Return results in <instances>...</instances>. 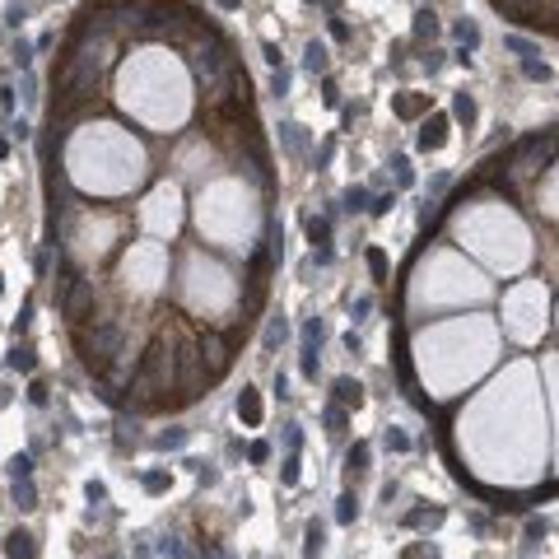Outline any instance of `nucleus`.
I'll return each mask as SVG.
<instances>
[{
    "label": "nucleus",
    "instance_id": "obj_14",
    "mask_svg": "<svg viewBox=\"0 0 559 559\" xmlns=\"http://www.w3.org/2000/svg\"><path fill=\"white\" fill-rule=\"evenodd\" d=\"M322 550H326V526L308 522V531H303V559H322Z\"/></svg>",
    "mask_w": 559,
    "mask_h": 559
},
{
    "label": "nucleus",
    "instance_id": "obj_54",
    "mask_svg": "<svg viewBox=\"0 0 559 559\" xmlns=\"http://www.w3.org/2000/svg\"><path fill=\"white\" fill-rule=\"evenodd\" d=\"M275 396H280V401L289 396V378H284V373H275Z\"/></svg>",
    "mask_w": 559,
    "mask_h": 559
},
{
    "label": "nucleus",
    "instance_id": "obj_11",
    "mask_svg": "<svg viewBox=\"0 0 559 559\" xmlns=\"http://www.w3.org/2000/svg\"><path fill=\"white\" fill-rule=\"evenodd\" d=\"M284 340H289V322H284V317H270L266 331H261V350H266V355H275Z\"/></svg>",
    "mask_w": 559,
    "mask_h": 559
},
{
    "label": "nucleus",
    "instance_id": "obj_42",
    "mask_svg": "<svg viewBox=\"0 0 559 559\" xmlns=\"http://www.w3.org/2000/svg\"><path fill=\"white\" fill-rule=\"evenodd\" d=\"M350 313H355V322H369V313H373V299H369V294H359Z\"/></svg>",
    "mask_w": 559,
    "mask_h": 559
},
{
    "label": "nucleus",
    "instance_id": "obj_58",
    "mask_svg": "<svg viewBox=\"0 0 559 559\" xmlns=\"http://www.w3.org/2000/svg\"><path fill=\"white\" fill-rule=\"evenodd\" d=\"M201 559H229V555H224V550H205Z\"/></svg>",
    "mask_w": 559,
    "mask_h": 559
},
{
    "label": "nucleus",
    "instance_id": "obj_37",
    "mask_svg": "<svg viewBox=\"0 0 559 559\" xmlns=\"http://www.w3.org/2000/svg\"><path fill=\"white\" fill-rule=\"evenodd\" d=\"M546 531H550V522H546V517H526V546H536V541L546 536Z\"/></svg>",
    "mask_w": 559,
    "mask_h": 559
},
{
    "label": "nucleus",
    "instance_id": "obj_57",
    "mask_svg": "<svg viewBox=\"0 0 559 559\" xmlns=\"http://www.w3.org/2000/svg\"><path fill=\"white\" fill-rule=\"evenodd\" d=\"M214 5H219V10H238V5H243V0H214Z\"/></svg>",
    "mask_w": 559,
    "mask_h": 559
},
{
    "label": "nucleus",
    "instance_id": "obj_10",
    "mask_svg": "<svg viewBox=\"0 0 559 559\" xmlns=\"http://www.w3.org/2000/svg\"><path fill=\"white\" fill-rule=\"evenodd\" d=\"M238 420H243V425H252V429L261 425V396H257L252 387L238 391Z\"/></svg>",
    "mask_w": 559,
    "mask_h": 559
},
{
    "label": "nucleus",
    "instance_id": "obj_40",
    "mask_svg": "<svg viewBox=\"0 0 559 559\" xmlns=\"http://www.w3.org/2000/svg\"><path fill=\"white\" fill-rule=\"evenodd\" d=\"M159 550H163L168 559H191L187 550H182V541H178V536H163V541H159Z\"/></svg>",
    "mask_w": 559,
    "mask_h": 559
},
{
    "label": "nucleus",
    "instance_id": "obj_27",
    "mask_svg": "<svg viewBox=\"0 0 559 559\" xmlns=\"http://www.w3.org/2000/svg\"><path fill=\"white\" fill-rule=\"evenodd\" d=\"M503 47H508L513 56H522V61H526V56H536V42H526V38H517V33L503 38Z\"/></svg>",
    "mask_w": 559,
    "mask_h": 559
},
{
    "label": "nucleus",
    "instance_id": "obj_3",
    "mask_svg": "<svg viewBox=\"0 0 559 559\" xmlns=\"http://www.w3.org/2000/svg\"><path fill=\"white\" fill-rule=\"evenodd\" d=\"M322 335H326L322 317H308V322H303V340H299V369H303V378H317V355H322Z\"/></svg>",
    "mask_w": 559,
    "mask_h": 559
},
{
    "label": "nucleus",
    "instance_id": "obj_38",
    "mask_svg": "<svg viewBox=\"0 0 559 559\" xmlns=\"http://www.w3.org/2000/svg\"><path fill=\"white\" fill-rule=\"evenodd\" d=\"M270 93H275V98H289V70H284V66L270 75Z\"/></svg>",
    "mask_w": 559,
    "mask_h": 559
},
{
    "label": "nucleus",
    "instance_id": "obj_8",
    "mask_svg": "<svg viewBox=\"0 0 559 559\" xmlns=\"http://www.w3.org/2000/svg\"><path fill=\"white\" fill-rule=\"evenodd\" d=\"M443 131H447V117H443V112H434V117H429V122L420 126V135H415V145L425 149V154H434V149L443 145Z\"/></svg>",
    "mask_w": 559,
    "mask_h": 559
},
{
    "label": "nucleus",
    "instance_id": "obj_16",
    "mask_svg": "<svg viewBox=\"0 0 559 559\" xmlns=\"http://www.w3.org/2000/svg\"><path fill=\"white\" fill-rule=\"evenodd\" d=\"M5 369H10V373H33L38 369V355L28 345H14L10 355H5Z\"/></svg>",
    "mask_w": 559,
    "mask_h": 559
},
{
    "label": "nucleus",
    "instance_id": "obj_15",
    "mask_svg": "<svg viewBox=\"0 0 559 559\" xmlns=\"http://www.w3.org/2000/svg\"><path fill=\"white\" fill-rule=\"evenodd\" d=\"M308 243H313V252L317 247H331V214H313L308 219Z\"/></svg>",
    "mask_w": 559,
    "mask_h": 559
},
{
    "label": "nucleus",
    "instance_id": "obj_29",
    "mask_svg": "<svg viewBox=\"0 0 559 559\" xmlns=\"http://www.w3.org/2000/svg\"><path fill=\"white\" fill-rule=\"evenodd\" d=\"M382 447H387V452H410V438H405L401 429H387V434H382Z\"/></svg>",
    "mask_w": 559,
    "mask_h": 559
},
{
    "label": "nucleus",
    "instance_id": "obj_51",
    "mask_svg": "<svg viewBox=\"0 0 559 559\" xmlns=\"http://www.w3.org/2000/svg\"><path fill=\"white\" fill-rule=\"evenodd\" d=\"M261 56H266L270 66H275V70H280V47H275V42H266V47H261Z\"/></svg>",
    "mask_w": 559,
    "mask_h": 559
},
{
    "label": "nucleus",
    "instance_id": "obj_53",
    "mask_svg": "<svg viewBox=\"0 0 559 559\" xmlns=\"http://www.w3.org/2000/svg\"><path fill=\"white\" fill-rule=\"evenodd\" d=\"M28 322H33V303H23V313H19V322H14V331H23Z\"/></svg>",
    "mask_w": 559,
    "mask_h": 559
},
{
    "label": "nucleus",
    "instance_id": "obj_25",
    "mask_svg": "<svg viewBox=\"0 0 559 559\" xmlns=\"http://www.w3.org/2000/svg\"><path fill=\"white\" fill-rule=\"evenodd\" d=\"M369 457H373V447L369 443H355V447H350V471H355V476H359V471H369Z\"/></svg>",
    "mask_w": 559,
    "mask_h": 559
},
{
    "label": "nucleus",
    "instance_id": "obj_39",
    "mask_svg": "<svg viewBox=\"0 0 559 559\" xmlns=\"http://www.w3.org/2000/svg\"><path fill=\"white\" fill-rule=\"evenodd\" d=\"M280 480H284V485H299V452H289V457H284V466H280Z\"/></svg>",
    "mask_w": 559,
    "mask_h": 559
},
{
    "label": "nucleus",
    "instance_id": "obj_34",
    "mask_svg": "<svg viewBox=\"0 0 559 559\" xmlns=\"http://www.w3.org/2000/svg\"><path fill=\"white\" fill-rule=\"evenodd\" d=\"M369 270H373V280H387V252L382 247H369Z\"/></svg>",
    "mask_w": 559,
    "mask_h": 559
},
{
    "label": "nucleus",
    "instance_id": "obj_13",
    "mask_svg": "<svg viewBox=\"0 0 559 559\" xmlns=\"http://www.w3.org/2000/svg\"><path fill=\"white\" fill-rule=\"evenodd\" d=\"M14 485V508H19V513H33L38 508V485H33V476H28V480H10Z\"/></svg>",
    "mask_w": 559,
    "mask_h": 559
},
{
    "label": "nucleus",
    "instance_id": "obj_41",
    "mask_svg": "<svg viewBox=\"0 0 559 559\" xmlns=\"http://www.w3.org/2000/svg\"><path fill=\"white\" fill-rule=\"evenodd\" d=\"M0 117L5 122L14 117V84H0Z\"/></svg>",
    "mask_w": 559,
    "mask_h": 559
},
{
    "label": "nucleus",
    "instance_id": "obj_18",
    "mask_svg": "<svg viewBox=\"0 0 559 559\" xmlns=\"http://www.w3.org/2000/svg\"><path fill=\"white\" fill-rule=\"evenodd\" d=\"M5 555H10V559H33L38 555L33 536H28V531H10V536H5Z\"/></svg>",
    "mask_w": 559,
    "mask_h": 559
},
{
    "label": "nucleus",
    "instance_id": "obj_9",
    "mask_svg": "<svg viewBox=\"0 0 559 559\" xmlns=\"http://www.w3.org/2000/svg\"><path fill=\"white\" fill-rule=\"evenodd\" d=\"M247 178L257 182L261 191H270V163H266V154H261V145H247Z\"/></svg>",
    "mask_w": 559,
    "mask_h": 559
},
{
    "label": "nucleus",
    "instance_id": "obj_26",
    "mask_svg": "<svg viewBox=\"0 0 559 559\" xmlns=\"http://www.w3.org/2000/svg\"><path fill=\"white\" fill-rule=\"evenodd\" d=\"M326 434L331 438L345 434V405H326Z\"/></svg>",
    "mask_w": 559,
    "mask_h": 559
},
{
    "label": "nucleus",
    "instance_id": "obj_21",
    "mask_svg": "<svg viewBox=\"0 0 559 559\" xmlns=\"http://www.w3.org/2000/svg\"><path fill=\"white\" fill-rule=\"evenodd\" d=\"M434 33H438V19L429 10H420V14H415V23H410V38H415V42H425V38H434Z\"/></svg>",
    "mask_w": 559,
    "mask_h": 559
},
{
    "label": "nucleus",
    "instance_id": "obj_36",
    "mask_svg": "<svg viewBox=\"0 0 559 559\" xmlns=\"http://www.w3.org/2000/svg\"><path fill=\"white\" fill-rule=\"evenodd\" d=\"M391 205H396V191H382V196H373V201H369V214H378V219H382Z\"/></svg>",
    "mask_w": 559,
    "mask_h": 559
},
{
    "label": "nucleus",
    "instance_id": "obj_33",
    "mask_svg": "<svg viewBox=\"0 0 559 559\" xmlns=\"http://www.w3.org/2000/svg\"><path fill=\"white\" fill-rule=\"evenodd\" d=\"M140 485H145L149 494H163L168 490V471H145V476H140Z\"/></svg>",
    "mask_w": 559,
    "mask_h": 559
},
{
    "label": "nucleus",
    "instance_id": "obj_5",
    "mask_svg": "<svg viewBox=\"0 0 559 559\" xmlns=\"http://www.w3.org/2000/svg\"><path fill=\"white\" fill-rule=\"evenodd\" d=\"M61 308H66L70 322H84V317H89V308H93V280H79L75 289L61 299Z\"/></svg>",
    "mask_w": 559,
    "mask_h": 559
},
{
    "label": "nucleus",
    "instance_id": "obj_30",
    "mask_svg": "<svg viewBox=\"0 0 559 559\" xmlns=\"http://www.w3.org/2000/svg\"><path fill=\"white\" fill-rule=\"evenodd\" d=\"M522 75H526V79H541V84H546V79H550V66H546V61H536V56H526V61H522Z\"/></svg>",
    "mask_w": 559,
    "mask_h": 559
},
{
    "label": "nucleus",
    "instance_id": "obj_24",
    "mask_svg": "<svg viewBox=\"0 0 559 559\" xmlns=\"http://www.w3.org/2000/svg\"><path fill=\"white\" fill-rule=\"evenodd\" d=\"M10 61H14L19 70H28V66H33V42H23V38H14V47H10Z\"/></svg>",
    "mask_w": 559,
    "mask_h": 559
},
{
    "label": "nucleus",
    "instance_id": "obj_50",
    "mask_svg": "<svg viewBox=\"0 0 559 559\" xmlns=\"http://www.w3.org/2000/svg\"><path fill=\"white\" fill-rule=\"evenodd\" d=\"M331 154H335V145H331V140H326V145L317 149V159H313V163H317V168H326V163H331Z\"/></svg>",
    "mask_w": 559,
    "mask_h": 559
},
{
    "label": "nucleus",
    "instance_id": "obj_56",
    "mask_svg": "<svg viewBox=\"0 0 559 559\" xmlns=\"http://www.w3.org/2000/svg\"><path fill=\"white\" fill-rule=\"evenodd\" d=\"M10 131L19 135V140H28V135H33V131H28V122H23V117H19V122H10Z\"/></svg>",
    "mask_w": 559,
    "mask_h": 559
},
{
    "label": "nucleus",
    "instance_id": "obj_2",
    "mask_svg": "<svg viewBox=\"0 0 559 559\" xmlns=\"http://www.w3.org/2000/svg\"><path fill=\"white\" fill-rule=\"evenodd\" d=\"M79 355H84V364L89 369H98V373H108V364L117 355H126V331L112 317H103L98 326H93L89 335H79Z\"/></svg>",
    "mask_w": 559,
    "mask_h": 559
},
{
    "label": "nucleus",
    "instance_id": "obj_32",
    "mask_svg": "<svg viewBox=\"0 0 559 559\" xmlns=\"http://www.w3.org/2000/svg\"><path fill=\"white\" fill-rule=\"evenodd\" d=\"M182 443H187V429H168V434L154 438V447H163V452H173V447H182Z\"/></svg>",
    "mask_w": 559,
    "mask_h": 559
},
{
    "label": "nucleus",
    "instance_id": "obj_46",
    "mask_svg": "<svg viewBox=\"0 0 559 559\" xmlns=\"http://www.w3.org/2000/svg\"><path fill=\"white\" fill-rule=\"evenodd\" d=\"M331 38H335V42H345V38H350V23L335 19V14H331Z\"/></svg>",
    "mask_w": 559,
    "mask_h": 559
},
{
    "label": "nucleus",
    "instance_id": "obj_1",
    "mask_svg": "<svg viewBox=\"0 0 559 559\" xmlns=\"http://www.w3.org/2000/svg\"><path fill=\"white\" fill-rule=\"evenodd\" d=\"M168 382H173V350H163V340H154L131 373V391L140 401H149L154 391H168Z\"/></svg>",
    "mask_w": 559,
    "mask_h": 559
},
{
    "label": "nucleus",
    "instance_id": "obj_6",
    "mask_svg": "<svg viewBox=\"0 0 559 559\" xmlns=\"http://www.w3.org/2000/svg\"><path fill=\"white\" fill-rule=\"evenodd\" d=\"M275 131H280V145H284L289 159H308V145H313V140H308V131H303L299 122H280Z\"/></svg>",
    "mask_w": 559,
    "mask_h": 559
},
{
    "label": "nucleus",
    "instance_id": "obj_45",
    "mask_svg": "<svg viewBox=\"0 0 559 559\" xmlns=\"http://www.w3.org/2000/svg\"><path fill=\"white\" fill-rule=\"evenodd\" d=\"M247 457L257 461V466H261V461H270V443H252V447H247Z\"/></svg>",
    "mask_w": 559,
    "mask_h": 559
},
{
    "label": "nucleus",
    "instance_id": "obj_55",
    "mask_svg": "<svg viewBox=\"0 0 559 559\" xmlns=\"http://www.w3.org/2000/svg\"><path fill=\"white\" fill-rule=\"evenodd\" d=\"M345 350H350V355H359V350H364V340H359L355 331H345Z\"/></svg>",
    "mask_w": 559,
    "mask_h": 559
},
{
    "label": "nucleus",
    "instance_id": "obj_17",
    "mask_svg": "<svg viewBox=\"0 0 559 559\" xmlns=\"http://www.w3.org/2000/svg\"><path fill=\"white\" fill-rule=\"evenodd\" d=\"M331 391H335V405H359L364 401V387H359L355 378H335Z\"/></svg>",
    "mask_w": 559,
    "mask_h": 559
},
{
    "label": "nucleus",
    "instance_id": "obj_12",
    "mask_svg": "<svg viewBox=\"0 0 559 559\" xmlns=\"http://www.w3.org/2000/svg\"><path fill=\"white\" fill-rule=\"evenodd\" d=\"M326 66H331V56H326V42H308V52H303V70H308V75H322L326 79Z\"/></svg>",
    "mask_w": 559,
    "mask_h": 559
},
{
    "label": "nucleus",
    "instance_id": "obj_20",
    "mask_svg": "<svg viewBox=\"0 0 559 559\" xmlns=\"http://www.w3.org/2000/svg\"><path fill=\"white\" fill-rule=\"evenodd\" d=\"M452 117H457V122L466 126V131L476 126V98H471L466 89H461V93H452Z\"/></svg>",
    "mask_w": 559,
    "mask_h": 559
},
{
    "label": "nucleus",
    "instance_id": "obj_59",
    "mask_svg": "<svg viewBox=\"0 0 559 559\" xmlns=\"http://www.w3.org/2000/svg\"><path fill=\"white\" fill-rule=\"evenodd\" d=\"M308 5H326V10H331V5H335V0H308Z\"/></svg>",
    "mask_w": 559,
    "mask_h": 559
},
{
    "label": "nucleus",
    "instance_id": "obj_49",
    "mask_svg": "<svg viewBox=\"0 0 559 559\" xmlns=\"http://www.w3.org/2000/svg\"><path fill=\"white\" fill-rule=\"evenodd\" d=\"M425 70H429V75H438V70H443V52H429L425 56Z\"/></svg>",
    "mask_w": 559,
    "mask_h": 559
},
{
    "label": "nucleus",
    "instance_id": "obj_7",
    "mask_svg": "<svg viewBox=\"0 0 559 559\" xmlns=\"http://www.w3.org/2000/svg\"><path fill=\"white\" fill-rule=\"evenodd\" d=\"M452 38H457V61H461V66H471V52L480 47V28H476V19H457V23H452Z\"/></svg>",
    "mask_w": 559,
    "mask_h": 559
},
{
    "label": "nucleus",
    "instance_id": "obj_19",
    "mask_svg": "<svg viewBox=\"0 0 559 559\" xmlns=\"http://www.w3.org/2000/svg\"><path fill=\"white\" fill-rule=\"evenodd\" d=\"M369 201H373L369 187H350L345 196H340V210L345 214H369Z\"/></svg>",
    "mask_w": 559,
    "mask_h": 559
},
{
    "label": "nucleus",
    "instance_id": "obj_4",
    "mask_svg": "<svg viewBox=\"0 0 559 559\" xmlns=\"http://www.w3.org/2000/svg\"><path fill=\"white\" fill-rule=\"evenodd\" d=\"M196 345H201V359H205V373H210V382L214 378H224V369H229V340L224 335H214V331H205V335H196Z\"/></svg>",
    "mask_w": 559,
    "mask_h": 559
},
{
    "label": "nucleus",
    "instance_id": "obj_28",
    "mask_svg": "<svg viewBox=\"0 0 559 559\" xmlns=\"http://www.w3.org/2000/svg\"><path fill=\"white\" fill-rule=\"evenodd\" d=\"M391 173H396V187H410V182H415L410 159H405V154H396V159H391Z\"/></svg>",
    "mask_w": 559,
    "mask_h": 559
},
{
    "label": "nucleus",
    "instance_id": "obj_22",
    "mask_svg": "<svg viewBox=\"0 0 559 559\" xmlns=\"http://www.w3.org/2000/svg\"><path fill=\"white\" fill-rule=\"evenodd\" d=\"M355 517H359V499H355V494H340V499H335V522H340V526H350V522H355Z\"/></svg>",
    "mask_w": 559,
    "mask_h": 559
},
{
    "label": "nucleus",
    "instance_id": "obj_47",
    "mask_svg": "<svg viewBox=\"0 0 559 559\" xmlns=\"http://www.w3.org/2000/svg\"><path fill=\"white\" fill-rule=\"evenodd\" d=\"M28 401H33V405H47V387H42V382H28Z\"/></svg>",
    "mask_w": 559,
    "mask_h": 559
},
{
    "label": "nucleus",
    "instance_id": "obj_31",
    "mask_svg": "<svg viewBox=\"0 0 559 559\" xmlns=\"http://www.w3.org/2000/svg\"><path fill=\"white\" fill-rule=\"evenodd\" d=\"M10 480H28V476H33V457H10Z\"/></svg>",
    "mask_w": 559,
    "mask_h": 559
},
{
    "label": "nucleus",
    "instance_id": "obj_43",
    "mask_svg": "<svg viewBox=\"0 0 559 559\" xmlns=\"http://www.w3.org/2000/svg\"><path fill=\"white\" fill-rule=\"evenodd\" d=\"M322 103H326V108H340V89H335V79H322Z\"/></svg>",
    "mask_w": 559,
    "mask_h": 559
},
{
    "label": "nucleus",
    "instance_id": "obj_23",
    "mask_svg": "<svg viewBox=\"0 0 559 559\" xmlns=\"http://www.w3.org/2000/svg\"><path fill=\"white\" fill-rule=\"evenodd\" d=\"M443 522V508H410L405 513V526H438Z\"/></svg>",
    "mask_w": 559,
    "mask_h": 559
},
{
    "label": "nucleus",
    "instance_id": "obj_48",
    "mask_svg": "<svg viewBox=\"0 0 559 559\" xmlns=\"http://www.w3.org/2000/svg\"><path fill=\"white\" fill-rule=\"evenodd\" d=\"M84 494H89V503H103V499H108V490H103L98 480H89V485H84Z\"/></svg>",
    "mask_w": 559,
    "mask_h": 559
},
{
    "label": "nucleus",
    "instance_id": "obj_52",
    "mask_svg": "<svg viewBox=\"0 0 559 559\" xmlns=\"http://www.w3.org/2000/svg\"><path fill=\"white\" fill-rule=\"evenodd\" d=\"M447 187H452V178H447V173H438V178L429 182V191H434V196H438V191H447Z\"/></svg>",
    "mask_w": 559,
    "mask_h": 559
},
{
    "label": "nucleus",
    "instance_id": "obj_35",
    "mask_svg": "<svg viewBox=\"0 0 559 559\" xmlns=\"http://www.w3.org/2000/svg\"><path fill=\"white\" fill-rule=\"evenodd\" d=\"M23 19H28V5H23V0H10V5H5V23H10V28H19Z\"/></svg>",
    "mask_w": 559,
    "mask_h": 559
},
{
    "label": "nucleus",
    "instance_id": "obj_44",
    "mask_svg": "<svg viewBox=\"0 0 559 559\" xmlns=\"http://www.w3.org/2000/svg\"><path fill=\"white\" fill-rule=\"evenodd\" d=\"M284 447H289V452H299V447H303V429L299 425H284Z\"/></svg>",
    "mask_w": 559,
    "mask_h": 559
}]
</instances>
